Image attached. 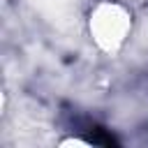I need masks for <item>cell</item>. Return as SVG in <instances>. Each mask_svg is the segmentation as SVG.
<instances>
[{"mask_svg":"<svg viewBox=\"0 0 148 148\" xmlns=\"http://www.w3.org/2000/svg\"><path fill=\"white\" fill-rule=\"evenodd\" d=\"M88 32L104 53H118L132 35V12L118 0H99L88 14Z\"/></svg>","mask_w":148,"mask_h":148,"instance_id":"cell-1","label":"cell"}]
</instances>
